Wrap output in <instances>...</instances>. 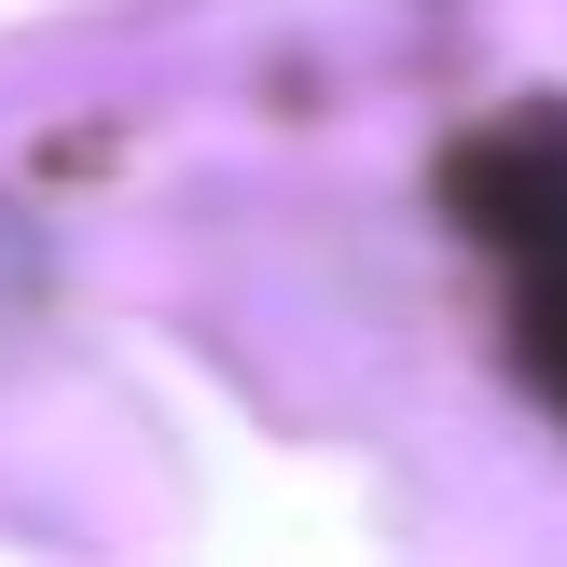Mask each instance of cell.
Segmentation results:
<instances>
[{
    "label": "cell",
    "mask_w": 567,
    "mask_h": 567,
    "mask_svg": "<svg viewBox=\"0 0 567 567\" xmlns=\"http://www.w3.org/2000/svg\"><path fill=\"white\" fill-rule=\"evenodd\" d=\"M443 194H457L471 249L498 277V319H513L526 388L567 415V111H513V125L457 138L443 153Z\"/></svg>",
    "instance_id": "obj_1"
}]
</instances>
